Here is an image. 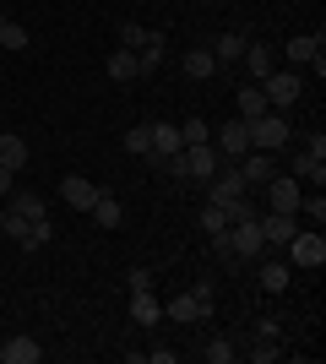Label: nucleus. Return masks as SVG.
<instances>
[{
  "label": "nucleus",
  "instance_id": "dca6fc26",
  "mask_svg": "<svg viewBox=\"0 0 326 364\" xmlns=\"http://www.w3.org/2000/svg\"><path fill=\"white\" fill-rule=\"evenodd\" d=\"M131 321H136V326H158V321H163V304L153 299V289L131 294Z\"/></svg>",
  "mask_w": 326,
  "mask_h": 364
},
{
  "label": "nucleus",
  "instance_id": "a211bd4d",
  "mask_svg": "<svg viewBox=\"0 0 326 364\" xmlns=\"http://www.w3.org/2000/svg\"><path fill=\"white\" fill-rule=\"evenodd\" d=\"M294 180H299V185H315V191H321V185H326V158H310V152H299V158H294Z\"/></svg>",
  "mask_w": 326,
  "mask_h": 364
},
{
  "label": "nucleus",
  "instance_id": "c9c22d12",
  "mask_svg": "<svg viewBox=\"0 0 326 364\" xmlns=\"http://www.w3.org/2000/svg\"><path fill=\"white\" fill-rule=\"evenodd\" d=\"M190 294H196V299H207V304H212V299H217V277H212V272H207V277H196V289H190Z\"/></svg>",
  "mask_w": 326,
  "mask_h": 364
},
{
  "label": "nucleus",
  "instance_id": "7c9ffc66",
  "mask_svg": "<svg viewBox=\"0 0 326 364\" xmlns=\"http://www.w3.org/2000/svg\"><path fill=\"white\" fill-rule=\"evenodd\" d=\"M196 223H202V234H217V228H229V213H223V207H212V201H207L202 213H196Z\"/></svg>",
  "mask_w": 326,
  "mask_h": 364
},
{
  "label": "nucleus",
  "instance_id": "39448f33",
  "mask_svg": "<svg viewBox=\"0 0 326 364\" xmlns=\"http://www.w3.org/2000/svg\"><path fill=\"white\" fill-rule=\"evenodd\" d=\"M261 92H266V104H272V109H294L299 92H305V82H299V71H272L261 82Z\"/></svg>",
  "mask_w": 326,
  "mask_h": 364
},
{
  "label": "nucleus",
  "instance_id": "f8f14e48",
  "mask_svg": "<svg viewBox=\"0 0 326 364\" xmlns=\"http://www.w3.org/2000/svg\"><path fill=\"white\" fill-rule=\"evenodd\" d=\"M147 136H153V152H147V164H158V158H169V152L185 147V141H180V125H169V120H153V125H147Z\"/></svg>",
  "mask_w": 326,
  "mask_h": 364
},
{
  "label": "nucleus",
  "instance_id": "1a4fd4ad",
  "mask_svg": "<svg viewBox=\"0 0 326 364\" xmlns=\"http://www.w3.org/2000/svg\"><path fill=\"white\" fill-rule=\"evenodd\" d=\"M234 196H245V180H239V168H234V164H223L212 180H207V201H212V207H229Z\"/></svg>",
  "mask_w": 326,
  "mask_h": 364
},
{
  "label": "nucleus",
  "instance_id": "c85d7f7f",
  "mask_svg": "<svg viewBox=\"0 0 326 364\" xmlns=\"http://www.w3.org/2000/svg\"><path fill=\"white\" fill-rule=\"evenodd\" d=\"M49 234H55V228H49V218H38V223H28V234H22L16 245H22V250H44Z\"/></svg>",
  "mask_w": 326,
  "mask_h": 364
},
{
  "label": "nucleus",
  "instance_id": "9b49d317",
  "mask_svg": "<svg viewBox=\"0 0 326 364\" xmlns=\"http://www.w3.org/2000/svg\"><path fill=\"white\" fill-rule=\"evenodd\" d=\"M163 316H169V321H180V326H196V321H207V316H212V304H207V299H196V294H180V299H169V304H163Z\"/></svg>",
  "mask_w": 326,
  "mask_h": 364
},
{
  "label": "nucleus",
  "instance_id": "58836bf2",
  "mask_svg": "<svg viewBox=\"0 0 326 364\" xmlns=\"http://www.w3.org/2000/svg\"><path fill=\"white\" fill-rule=\"evenodd\" d=\"M0 196H11V168H0Z\"/></svg>",
  "mask_w": 326,
  "mask_h": 364
},
{
  "label": "nucleus",
  "instance_id": "2eb2a0df",
  "mask_svg": "<svg viewBox=\"0 0 326 364\" xmlns=\"http://www.w3.org/2000/svg\"><path fill=\"white\" fill-rule=\"evenodd\" d=\"M120 44H125V49H136V55H147V49H158V55H163V33L125 22V28H120Z\"/></svg>",
  "mask_w": 326,
  "mask_h": 364
},
{
  "label": "nucleus",
  "instance_id": "7ed1b4c3",
  "mask_svg": "<svg viewBox=\"0 0 326 364\" xmlns=\"http://www.w3.org/2000/svg\"><path fill=\"white\" fill-rule=\"evenodd\" d=\"M212 147H217V158H223V164H239V158L250 152V125H245V120L217 125V131H212Z\"/></svg>",
  "mask_w": 326,
  "mask_h": 364
},
{
  "label": "nucleus",
  "instance_id": "4468645a",
  "mask_svg": "<svg viewBox=\"0 0 326 364\" xmlns=\"http://www.w3.org/2000/svg\"><path fill=\"white\" fill-rule=\"evenodd\" d=\"M104 71L109 76H114V82H141V55H136V49H114V55H109V65H104Z\"/></svg>",
  "mask_w": 326,
  "mask_h": 364
},
{
  "label": "nucleus",
  "instance_id": "a878e982",
  "mask_svg": "<svg viewBox=\"0 0 326 364\" xmlns=\"http://www.w3.org/2000/svg\"><path fill=\"white\" fill-rule=\"evenodd\" d=\"M294 218H299V223H321V218H326V196H321V191H305Z\"/></svg>",
  "mask_w": 326,
  "mask_h": 364
},
{
  "label": "nucleus",
  "instance_id": "5701e85b",
  "mask_svg": "<svg viewBox=\"0 0 326 364\" xmlns=\"http://www.w3.org/2000/svg\"><path fill=\"white\" fill-rule=\"evenodd\" d=\"M185 76H196V82L217 76V60H212V49H185Z\"/></svg>",
  "mask_w": 326,
  "mask_h": 364
},
{
  "label": "nucleus",
  "instance_id": "393cba45",
  "mask_svg": "<svg viewBox=\"0 0 326 364\" xmlns=\"http://www.w3.org/2000/svg\"><path fill=\"white\" fill-rule=\"evenodd\" d=\"M266 92H261V82L256 87H239V120H256V114H266Z\"/></svg>",
  "mask_w": 326,
  "mask_h": 364
},
{
  "label": "nucleus",
  "instance_id": "f3484780",
  "mask_svg": "<svg viewBox=\"0 0 326 364\" xmlns=\"http://www.w3.org/2000/svg\"><path fill=\"white\" fill-rule=\"evenodd\" d=\"M11 213L22 218V223H38L49 207H44V196H38V191H11Z\"/></svg>",
  "mask_w": 326,
  "mask_h": 364
},
{
  "label": "nucleus",
  "instance_id": "ddd939ff",
  "mask_svg": "<svg viewBox=\"0 0 326 364\" xmlns=\"http://www.w3.org/2000/svg\"><path fill=\"white\" fill-rule=\"evenodd\" d=\"M38 359H44V348L33 337H6L0 343V364H38Z\"/></svg>",
  "mask_w": 326,
  "mask_h": 364
},
{
  "label": "nucleus",
  "instance_id": "bb28decb",
  "mask_svg": "<svg viewBox=\"0 0 326 364\" xmlns=\"http://www.w3.org/2000/svg\"><path fill=\"white\" fill-rule=\"evenodd\" d=\"M0 44H6V49H28L33 38H28V28H22V22H11V16L0 11Z\"/></svg>",
  "mask_w": 326,
  "mask_h": 364
},
{
  "label": "nucleus",
  "instance_id": "e433bc0d",
  "mask_svg": "<svg viewBox=\"0 0 326 364\" xmlns=\"http://www.w3.org/2000/svg\"><path fill=\"white\" fill-rule=\"evenodd\" d=\"M125 283H131V294H136V289H153V267H131Z\"/></svg>",
  "mask_w": 326,
  "mask_h": 364
},
{
  "label": "nucleus",
  "instance_id": "aec40b11",
  "mask_svg": "<svg viewBox=\"0 0 326 364\" xmlns=\"http://www.w3.org/2000/svg\"><path fill=\"white\" fill-rule=\"evenodd\" d=\"M288 60H294V65L321 60V33H299V38H288Z\"/></svg>",
  "mask_w": 326,
  "mask_h": 364
},
{
  "label": "nucleus",
  "instance_id": "6e6552de",
  "mask_svg": "<svg viewBox=\"0 0 326 364\" xmlns=\"http://www.w3.org/2000/svg\"><path fill=\"white\" fill-rule=\"evenodd\" d=\"M60 196H65V207H77V213H93V201L104 196V185H93L87 174H65V180H60Z\"/></svg>",
  "mask_w": 326,
  "mask_h": 364
},
{
  "label": "nucleus",
  "instance_id": "b1692460",
  "mask_svg": "<svg viewBox=\"0 0 326 364\" xmlns=\"http://www.w3.org/2000/svg\"><path fill=\"white\" fill-rule=\"evenodd\" d=\"M93 218H98V228H120V223H125V207L104 191V196L93 201Z\"/></svg>",
  "mask_w": 326,
  "mask_h": 364
},
{
  "label": "nucleus",
  "instance_id": "9d476101",
  "mask_svg": "<svg viewBox=\"0 0 326 364\" xmlns=\"http://www.w3.org/2000/svg\"><path fill=\"white\" fill-rule=\"evenodd\" d=\"M299 228H305V223H299L294 213H266V218H261V240H266V250H283V245L294 240Z\"/></svg>",
  "mask_w": 326,
  "mask_h": 364
},
{
  "label": "nucleus",
  "instance_id": "f03ea898",
  "mask_svg": "<svg viewBox=\"0 0 326 364\" xmlns=\"http://www.w3.org/2000/svg\"><path fill=\"white\" fill-rule=\"evenodd\" d=\"M229 245L239 261H261L266 256V240H261V218H239V223H229Z\"/></svg>",
  "mask_w": 326,
  "mask_h": 364
},
{
  "label": "nucleus",
  "instance_id": "2f4dec72",
  "mask_svg": "<svg viewBox=\"0 0 326 364\" xmlns=\"http://www.w3.org/2000/svg\"><path fill=\"white\" fill-rule=\"evenodd\" d=\"M125 152H131V158H147V152H153V136H147V125L125 131Z\"/></svg>",
  "mask_w": 326,
  "mask_h": 364
},
{
  "label": "nucleus",
  "instance_id": "72a5a7b5",
  "mask_svg": "<svg viewBox=\"0 0 326 364\" xmlns=\"http://www.w3.org/2000/svg\"><path fill=\"white\" fill-rule=\"evenodd\" d=\"M0 234H11V240H22V234H28V223H22V218H16L11 207H0Z\"/></svg>",
  "mask_w": 326,
  "mask_h": 364
},
{
  "label": "nucleus",
  "instance_id": "f257e3e1",
  "mask_svg": "<svg viewBox=\"0 0 326 364\" xmlns=\"http://www.w3.org/2000/svg\"><path fill=\"white\" fill-rule=\"evenodd\" d=\"M245 125H250V147L256 152H283L288 136H294V125L283 120V109H266V114H256V120H245Z\"/></svg>",
  "mask_w": 326,
  "mask_h": 364
},
{
  "label": "nucleus",
  "instance_id": "4be33fe9",
  "mask_svg": "<svg viewBox=\"0 0 326 364\" xmlns=\"http://www.w3.org/2000/svg\"><path fill=\"white\" fill-rule=\"evenodd\" d=\"M22 164H28V141L11 136V131H0V168H11V174H16Z\"/></svg>",
  "mask_w": 326,
  "mask_h": 364
},
{
  "label": "nucleus",
  "instance_id": "412c9836",
  "mask_svg": "<svg viewBox=\"0 0 326 364\" xmlns=\"http://www.w3.org/2000/svg\"><path fill=\"white\" fill-rule=\"evenodd\" d=\"M245 44H250L245 33H223V38H217V44H212V60H217V65H239V55H245Z\"/></svg>",
  "mask_w": 326,
  "mask_h": 364
},
{
  "label": "nucleus",
  "instance_id": "473e14b6",
  "mask_svg": "<svg viewBox=\"0 0 326 364\" xmlns=\"http://www.w3.org/2000/svg\"><path fill=\"white\" fill-rule=\"evenodd\" d=\"M180 141H185V147H196V141H212V125H207V120H185V125H180Z\"/></svg>",
  "mask_w": 326,
  "mask_h": 364
},
{
  "label": "nucleus",
  "instance_id": "c756f323",
  "mask_svg": "<svg viewBox=\"0 0 326 364\" xmlns=\"http://www.w3.org/2000/svg\"><path fill=\"white\" fill-rule=\"evenodd\" d=\"M234 353H239V348H234L229 337H212V343L202 348V359H207V364H234Z\"/></svg>",
  "mask_w": 326,
  "mask_h": 364
},
{
  "label": "nucleus",
  "instance_id": "423d86ee",
  "mask_svg": "<svg viewBox=\"0 0 326 364\" xmlns=\"http://www.w3.org/2000/svg\"><path fill=\"white\" fill-rule=\"evenodd\" d=\"M180 158H185V180H196V185H207L217 168H223V158H217L212 141H196V147H185Z\"/></svg>",
  "mask_w": 326,
  "mask_h": 364
},
{
  "label": "nucleus",
  "instance_id": "cd10ccee",
  "mask_svg": "<svg viewBox=\"0 0 326 364\" xmlns=\"http://www.w3.org/2000/svg\"><path fill=\"white\" fill-rule=\"evenodd\" d=\"M261 289L266 294H283V289H288V267H283V261H261Z\"/></svg>",
  "mask_w": 326,
  "mask_h": 364
},
{
  "label": "nucleus",
  "instance_id": "0eeeda50",
  "mask_svg": "<svg viewBox=\"0 0 326 364\" xmlns=\"http://www.w3.org/2000/svg\"><path fill=\"white\" fill-rule=\"evenodd\" d=\"M261 191H266V213H299V196H305L294 174H272Z\"/></svg>",
  "mask_w": 326,
  "mask_h": 364
},
{
  "label": "nucleus",
  "instance_id": "6ab92c4d",
  "mask_svg": "<svg viewBox=\"0 0 326 364\" xmlns=\"http://www.w3.org/2000/svg\"><path fill=\"white\" fill-rule=\"evenodd\" d=\"M239 65H245V71L256 76V82H266V76H272V49H266V44H245Z\"/></svg>",
  "mask_w": 326,
  "mask_h": 364
},
{
  "label": "nucleus",
  "instance_id": "4c0bfd02",
  "mask_svg": "<svg viewBox=\"0 0 326 364\" xmlns=\"http://www.w3.org/2000/svg\"><path fill=\"white\" fill-rule=\"evenodd\" d=\"M305 152H310V158H326V136H321V131H310V141H305Z\"/></svg>",
  "mask_w": 326,
  "mask_h": 364
},
{
  "label": "nucleus",
  "instance_id": "20e7f679",
  "mask_svg": "<svg viewBox=\"0 0 326 364\" xmlns=\"http://www.w3.org/2000/svg\"><path fill=\"white\" fill-rule=\"evenodd\" d=\"M283 250L294 256V267H310V272H315V267H326V240H321V228H315V234H310V228H299Z\"/></svg>",
  "mask_w": 326,
  "mask_h": 364
},
{
  "label": "nucleus",
  "instance_id": "f704fd0d",
  "mask_svg": "<svg viewBox=\"0 0 326 364\" xmlns=\"http://www.w3.org/2000/svg\"><path fill=\"white\" fill-rule=\"evenodd\" d=\"M278 337H261V348H250V359H256V364H272V359H278Z\"/></svg>",
  "mask_w": 326,
  "mask_h": 364
}]
</instances>
